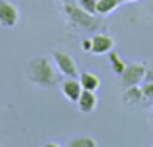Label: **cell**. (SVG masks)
<instances>
[{
	"label": "cell",
	"mask_w": 153,
	"mask_h": 147,
	"mask_svg": "<svg viewBox=\"0 0 153 147\" xmlns=\"http://www.w3.org/2000/svg\"><path fill=\"white\" fill-rule=\"evenodd\" d=\"M52 58L49 60L47 56H33L25 66L27 79L39 87H52L56 83V72Z\"/></svg>",
	"instance_id": "obj_1"
},
{
	"label": "cell",
	"mask_w": 153,
	"mask_h": 147,
	"mask_svg": "<svg viewBox=\"0 0 153 147\" xmlns=\"http://www.w3.org/2000/svg\"><path fill=\"white\" fill-rule=\"evenodd\" d=\"M146 70L147 66L143 62H132L126 64V70L120 74V83L122 87H132V85H140L146 78Z\"/></svg>",
	"instance_id": "obj_2"
},
{
	"label": "cell",
	"mask_w": 153,
	"mask_h": 147,
	"mask_svg": "<svg viewBox=\"0 0 153 147\" xmlns=\"http://www.w3.org/2000/svg\"><path fill=\"white\" fill-rule=\"evenodd\" d=\"M52 62H54L56 70L64 75V78H79L78 68H76L74 58L68 52H62V50H54L52 52Z\"/></svg>",
	"instance_id": "obj_3"
},
{
	"label": "cell",
	"mask_w": 153,
	"mask_h": 147,
	"mask_svg": "<svg viewBox=\"0 0 153 147\" xmlns=\"http://www.w3.org/2000/svg\"><path fill=\"white\" fill-rule=\"evenodd\" d=\"M64 10H66V16L70 18V21L76 23V25H79V27H93L95 23H97L95 21V16L87 14L79 4H66Z\"/></svg>",
	"instance_id": "obj_4"
},
{
	"label": "cell",
	"mask_w": 153,
	"mask_h": 147,
	"mask_svg": "<svg viewBox=\"0 0 153 147\" xmlns=\"http://www.w3.org/2000/svg\"><path fill=\"white\" fill-rule=\"evenodd\" d=\"M19 21V12L8 0H0V23L4 27H14Z\"/></svg>",
	"instance_id": "obj_5"
},
{
	"label": "cell",
	"mask_w": 153,
	"mask_h": 147,
	"mask_svg": "<svg viewBox=\"0 0 153 147\" xmlns=\"http://www.w3.org/2000/svg\"><path fill=\"white\" fill-rule=\"evenodd\" d=\"M91 45H93L91 47L93 54H108L112 50V47H114V39L105 33H97L91 37Z\"/></svg>",
	"instance_id": "obj_6"
},
{
	"label": "cell",
	"mask_w": 153,
	"mask_h": 147,
	"mask_svg": "<svg viewBox=\"0 0 153 147\" xmlns=\"http://www.w3.org/2000/svg\"><path fill=\"white\" fill-rule=\"evenodd\" d=\"M60 89H62V95L70 103H78V99H79V95H82L83 87H82V83H79V79L68 78L66 81L62 83V87H60Z\"/></svg>",
	"instance_id": "obj_7"
},
{
	"label": "cell",
	"mask_w": 153,
	"mask_h": 147,
	"mask_svg": "<svg viewBox=\"0 0 153 147\" xmlns=\"http://www.w3.org/2000/svg\"><path fill=\"white\" fill-rule=\"evenodd\" d=\"M95 109H97V95H95V91L83 89L82 95H79V99H78V110L83 112V114H89V112H93Z\"/></svg>",
	"instance_id": "obj_8"
},
{
	"label": "cell",
	"mask_w": 153,
	"mask_h": 147,
	"mask_svg": "<svg viewBox=\"0 0 153 147\" xmlns=\"http://www.w3.org/2000/svg\"><path fill=\"white\" fill-rule=\"evenodd\" d=\"M142 101H143V91L140 89L138 85L126 87V91H124V95H122V103L128 109H136Z\"/></svg>",
	"instance_id": "obj_9"
},
{
	"label": "cell",
	"mask_w": 153,
	"mask_h": 147,
	"mask_svg": "<svg viewBox=\"0 0 153 147\" xmlns=\"http://www.w3.org/2000/svg\"><path fill=\"white\" fill-rule=\"evenodd\" d=\"M79 83H82V87L87 89V91H97L99 85H101L99 78L95 74H91V72H82L79 74Z\"/></svg>",
	"instance_id": "obj_10"
},
{
	"label": "cell",
	"mask_w": 153,
	"mask_h": 147,
	"mask_svg": "<svg viewBox=\"0 0 153 147\" xmlns=\"http://www.w3.org/2000/svg\"><path fill=\"white\" fill-rule=\"evenodd\" d=\"M124 0H97V16H107L114 12Z\"/></svg>",
	"instance_id": "obj_11"
},
{
	"label": "cell",
	"mask_w": 153,
	"mask_h": 147,
	"mask_svg": "<svg viewBox=\"0 0 153 147\" xmlns=\"http://www.w3.org/2000/svg\"><path fill=\"white\" fill-rule=\"evenodd\" d=\"M68 147H97V141L89 136H74L72 140H68Z\"/></svg>",
	"instance_id": "obj_12"
},
{
	"label": "cell",
	"mask_w": 153,
	"mask_h": 147,
	"mask_svg": "<svg viewBox=\"0 0 153 147\" xmlns=\"http://www.w3.org/2000/svg\"><path fill=\"white\" fill-rule=\"evenodd\" d=\"M108 62H111V70H112L116 75H120L124 70H126V62H124L122 58H120L118 54L114 52V50H111V52H108Z\"/></svg>",
	"instance_id": "obj_13"
},
{
	"label": "cell",
	"mask_w": 153,
	"mask_h": 147,
	"mask_svg": "<svg viewBox=\"0 0 153 147\" xmlns=\"http://www.w3.org/2000/svg\"><path fill=\"white\" fill-rule=\"evenodd\" d=\"M78 4L87 12V14H91V16L97 14V0H78Z\"/></svg>",
	"instance_id": "obj_14"
},
{
	"label": "cell",
	"mask_w": 153,
	"mask_h": 147,
	"mask_svg": "<svg viewBox=\"0 0 153 147\" xmlns=\"http://www.w3.org/2000/svg\"><path fill=\"white\" fill-rule=\"evenodd\" d=\"M142 91H143V99L146 101H153V81H143Z\"/></svg>",
	"instance_id": "obj_15"
},
{
	"label": "cell",
	"mask_w": 153,
	"mask_h": 147,
	"mask_svg": "<svg viewBox=\"0 0 153 147\" xmlns=\"http://www.w3.org/2000/svg\"><path fill=\"white\" fill-rule=\"evenodd\" d=\"M143 81H153V66H147V70H146V78H143Z\"/></svg>",
	"instance_id": "obj_16"
},
{
	"label": "cell",
	"mask_w": 153,
	"mask_h": 147,
	"mask_svg": "<svg viewBox=\"0 0 153 147\" xmlns=\"http://www.w3.org/2000/svg\"><path fill=\"white\" fill-rule=\"evenodd\" d=\"M91 39H83V43H82V49L85 50V52H91Z\"/></svg>",
	"instance_id": "obj_17"
},
{
	"label": "cell",
	"mask_w": 153,
	"mask_h": 147,
	"mask_svg": "<svg viewBox=\"0 0 153 147\" xmlns=\"http://www.w3.org/2000/svg\"><path fill=\"white\" fill-rule=\"evenodd\" d=\"M124 2H136V0H124Z\"/></svg>",
	"instance_id": "obj_18"
},
{
	"label": "cell",
	"mask_w": 153,
	"mask_h": 147,
	"mask_svg": "<svg viewBox=\"0 0 153 147\" xmlns=\"http://www.w3.org/2000/svg\"><path fill=\"white\" fill-rule=\"evenodd\" d=\"M151 122H153V112H151Z\"/></svg>",
	"instance_id": "obj_19"
}]
</instances>
